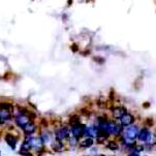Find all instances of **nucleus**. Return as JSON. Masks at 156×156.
Here are the masks:
<instances>
[{
    "mask_svg": "<svg viewBox=\"0 0 156 156\" xmlns=\"http://www.w3.org/2000/svg\"><path fill=\"white\" fill-rule=\"evenodd\" d=\"M25 142H27L29 145H30L31 148H34L36 150L41 149L44 146V141L41 136L39 137H34L32 136H27V139L25 140Z\"/></svg>",
    "mask_w": 156,
    "mask_h": 156,
    "instance_id": "f257e3e1",
    "label": "nucleus"
},
{
    "mask_svg": "<svg viewBox=\"0 0 156 156\" xmlns=\"http://www.w3.org/2000/svg\"><path fill=\"white\" fill-rule=\"evenodd\" d=\"M28 122H30V116L27 115V112L25 110L21 111V113L16 117V123H17V125L21 128H23Z\"/></svg>",
    "mask_w": 156,
    "mask_h": 156,
    "instance_id": "f03ea898",
    "label": "nucleus"
},
{
    "mask_svg": "<svg viewBox=\"0 0 156 156\" xmlns=\"http://www.w3.org/2000/svg\"><path fill=\"white\" fill-rule=\"evenodd\" d=\"M85 127L86 126L82 125L81 123H76L71 125V130H70L71 136H75L76 139L82 137L84 136V133H85Z\"/></svg>",
    "mask_w": 156,
    "mask_h": 156,
    "instance_id": "7ed1b4c3",
    "label": "nucleus"
},
{
    "mask_svg": "<svg viewBox=\"0 0 156 156\" xmlns=\"http://www.w3.org/2000/svg\"><path fill=\"white\" fill-rule=\"evenodd\" d=\"M137 134H139V129H137L136 126L129 125L128 127L125 129V136L127 137L128 140L133 141L136 137H137Z\"/></svg>",
    "mask_w": 156,
    "mask_h": 156,
    "instance_id": "20e7f679",
    "label": "nucleus"
},
{
    "mask_svg": "<svg viewBox=\"0 0 156 156\" xmlns=\"http://www.w3.org/2000/svg\"><path fill=\"white\" fill-rule=\"evenodd\" d=\"M107 131L112 134H119L122 133V125H119L115 122H109L107 126Z\"/></svg>",
    "mask_w": 156,
    "mask_h": 156,
    "instance_id": "39448f33",
    "label": "nucleus"
},
{
    "mask_svg": "<svg viewBox=\"0 0 156 156\" xmlns=\"http://www.w3.org/2000/svg\"><path fill=\"white\" fill-rule=\"evenodd\" d=\"M4 140H5V142H6V144L12 148V150H16V146H17V143H18L17 137L10 133H7V134H5Z\"/></svg>",
    "mask_w": 156,
    "mask_h": 156,
    "instance_id": "423d86ee",
    "label": "nucleus"
},
{
    "mask_svg": "<svg viewBox=\"0 0 156 156\" xmlns=\"http://www.w3.org/2000/svg\"><path fill=\"white\" fill-rule=\"evenodd\" d=\"M120 121H121V125L122 126H129L134 122V117L131 114L126 113L125 115L120 119Z\"/></svg>",
    "mask_w": 156,
    "mask_h": 156,
    "instance_id": "0eeeda50",
    "label": "nucleus"
},
{
    "mask_svg": "<svg viewBox=\"0 0 156 156\" xmlns=\"http://www.w3.org/2000/svg\"><path fill=\"white\" fill-rule=\"evenodd\" d=\"M69 133H70V131L67 127H61L56 131V139L61 140L62 141V140L67 139L68 136H69Z\"/></svg>",
    "mask_w": 156,
    "mask_h": 156,
    "instance_id": "6e6552de",
    "label": "nucleus"
},
{
    "mask_svg": "<svg viewBox=\"0 0 156 156\" xmlns=\"http://www.w3.org/2000/svg\"><path fill=\"white\" fill-rule=\"evenodd\" d=\"M150 136H151V133L149 131L148 128H142L141 130L139 131V134H137V137H139L140 141L142 142H148Z\"/></svg>",
    "mask_w": 156,
    "mask_h": 156,
    "instance_id": "1a4fd4ad",
    "label": "nucleus"
},
{
    "mask_svg": "<svg viewBox=\"0 0 156 156\" xmlns=\"http://www.w3.org/2000/svg\"><path fill=\"white\" fill-rule=\"evenodd\" d=\"M97 133H98V127H95V126L91 125L88 126V127H85V133H84V136H87L88 137H92L93 139L94 136H97Z\"/></svg>",
    "mask_w": 156,
    "mask_h": 156,
    "instance_id": "9d476101",
    "label": "nucleus"
},
{
    "mask_svg": "<svg viewBox=\"0 0 156 156\" xmlns=\"http://www.w3.org/2000/svg\"><path fill=\"white\" fill-rule=\"evenodd\" d=\"M22 129H23L24 133H25L26 134H28V136H31V134H32L33 133H35L36 126H35V124H34L33 122H31V121H30V122H28Z\"/></svg>",
    "mask_w": 156,
    "mask_h": 156,
    "instance_id": "9b49d317",
    "label": "nucleus"
},
{
    "mask_svg": "<svg viewBox=\"0 0 156 156\" xmlns=\"http://www.w3.org/2000/svg\"><path fill=\"white\" fill-rule=\"evenodd\" d=\"M126 113L127 112H126L125 108L119 107V108H115V110L113 111V116H114V118H116V119H121Z\"/></svg>",
    "mask_w": 156,
    "mask_h": 156,
    "instance_id": "f8f14e48",
    "label": "nucleus"
},
{
    "mask_svg": "<svg viewBox=\"0 0 156 156\" xmlns=\"http://www.w3.org/2000/svg\"><path fill=\"white\" fill-rule=\"evenodd\" d=\"M12 118V115L9 111L6 110H0V124H3L7 121L10 120Z\"/></svg>",
    "mask_w": 156,
    "mask_h": 156,
    "instance_id": "ddd939ff",
    "label": "nucleus"
},
{
    "mask_svg": "<svg viewBox=\"0 0 156 156\" xmlns=\"http://www.w3.org/2000/svg\"><path fill=\"white\" fill-rule=\"evenodd\" d=\"M93 144H94L93 139H92V137H87V139H85L84 141L81 142L80 147L81 148H90V147L93 146Z\"/></svg>",
    "mask_w": 156,
    "mask_h": 156,
    "instance_id": "4468645a",
    "label": "nucleus"
},
{
    "mask_svg": "<svg viewBox=\"0 0 156 156\" xmlns=\"http://www.w3.org/2000/svg\"><path fill=\"white\" fill-rule=\"evenodd\" d=\"M53 148H54L55 150H58V151H62V150H63V144H62L61 140L56 139L54 145H53Z\"/></svg>",
    "mask_w": 156,
    "mask_h": 156,
    "instance_id": "2eb2a0df",
    "label": "nucleus"
},
{
    "mask_svg": "<svg viewBox=\"0 0 156 156\" xmlns=\"http://www.w3.org/2000/svg\"><path fill=\"white\" fill-rule=\"evenodd\" d=\"M107 147L109 148V149H111V150H118L119 149V146L114 141H110L109 143H108Z\"/></svg>",
    "mask_w": 156,
    "mask_h": 156,
    "instance_id": "dca6fc26",
    "label": "nucleus"
},
{
    "mask_svg": "<svg viewBox=\"0 0 156 156\" xmlns=\"http://www.w3.org/2000/svg\"><path fill=\"white\" fill-rule=\"evenodd\" d=\"M12 109V105L10 104H7V102H1L0 104V110H6L9 111Z\"/></svg>",
    "mask_w": 156,
    "mask_h": 156,
    "instance_id": "f3484780",
    "label": "nucleus"
},
{
    "mask_svg": "<svg viewBox=\"0 0 156 156\" xmlns=\"http://www.w3.org/2000/svg\"><path fill=\"white\" fill-rule=\"evenodd\" d=\"M30 149H31V147L27 142H24L22 144V146H21V151H29Z\"/></svg>",
    "mask_w": 156,
    "mask_h": 156,
    "instance_id": "a211bd4d",
    "label": "nucleus"
},
{
    "mask_svg": "<svg viewBox=\"0 0 156 156\" xmlns=\"http://www.w3.org/2000/svg\"><path fill=\"white\" fill-rule=\"evenodd\" d=\"M147 143H148L149 145H151V146H153V145H155V144H156V136H155V134H151Z\"/></svg>",
    "mask_w": 156,
    "mask_h": 156,
    "instance_id": "6ab92c4d",
    "label": "nucleus"
},
{
    "mask_svg": "<svg viewBox=\"0 0 156 156\" xmlns=\"http://www.w3.org/2000/svg\"><path fill=\"white\" fill-rule=\"evenodd\" d=\"M41 137L43 139L44 143H47V142H50V141H51V136H50V134H48V133H43V134L41 136Z\"/></svg>",
    "mask_w": 156,
    "mask_h": 156,
    "instance_id": "aec40b11",
    "label": "nucleus"
},
{
    "mask_svg": "<svg viewBox=\"0 0 156 156\" xmlns=\"http://www.w3.org/2000/svg\"><path fill=\"white\" fill-rule=\"evenodd\" d=\"M78 140H79V139H76V137H75V136L71 137V139H70V142H69L71 146H73H73H75V145L78 144Z\"/></svg>",
    "mask_w": 156,
    "mask_h": 156,
    "instance_id": "412c9836",
    "label": "nucleus"
},
{
    "mask_svg": "<svg viewBox=\"0 0 156 156\" xmlns=\"http://www.w3.org/2000/svg\"><path fill=\"white\" fill-rule=\"evenodd\" d=\"M20 154L23 156H33L29 151H20Z\"/></svg>",
    "mask_w": 156,
    "mask_h": 156,
    "instance_id": "4be33fe9",
    "label": "nucleus"
},
{
    "mask_svg": "<svg viewBox=\"0 0 156 156\" xmlns=\"http://www.w3.org/2000/svg\"><path fill=\"white\" fill-rule=\"evenodd\" d=\"M129 156H140V155L137 154V152H136V151H134L133 153H131V154L129 155Z\"/></svg>",
    "mask_w": 156,
    "mask_h": 156,
    "instance_id": "5701e85b",
    "label": "nucleus"
},
{
    "mask_svg": "<svg viewBox=\"0 0 156 156\" xmlns=\"http://www.w3.org/2000/svg\"><path fill=\"white\" fill-rule=\"evenodd\" d=\"M100 156H105V155H100Z\"/></svg>",
    "mask_w": 156,
    "mask_h": 156,
    "instance_id": "b1692460",
    "label": "nucleus"
}]
</instances>
